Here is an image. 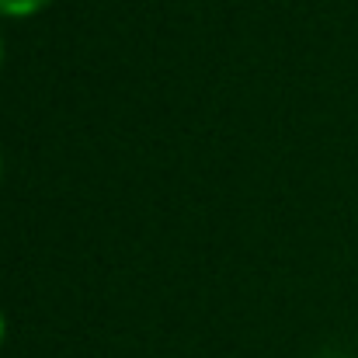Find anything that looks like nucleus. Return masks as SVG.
<instances>
[{"mask_svg": "<svg viewBox=\"0 0 358 358\" xmlns=\"http://www.w3.org/2000/svg\"><path fill=\"white\" fill-rule=\"evenodd\" d=\"M0 66H3V35H0Z\"/></svg>", "mask_w": 358, "mask_h": 358, "instance_id": "7ed1b4c3", "label": "nucleus"}, {"mask_svg": "<svg viewBox=\"0 0 358 358\" xmlns=\"http://www.w3.org/2000/svg\"><path fill=\"white\" fill-rule=\"evenodd\" d=\"M49 3H52V0H0V17L21 21V17H31V14L45 10Z\"/></svg>", "mask_w": 358, "mask_h": 358, "instance_id": "f257e3e1", "label": "nucleus"}, {"mask_svg": "<svg viewBox=\"0 0 358 358\" xmlns=\"http://www.w3.org/2000/svg\"><path fill=\"white\" fill-rule=\"evenodd\" d=\"M0 174H3V157H0Z\"/></svg>", "mask_w": 358, "mask_h": 358, "instance_id": "20e7f679", "label": "nucleus"}, {"mask_svg": "<svg viewBox=\"0 0 358 358\" xmlns=\"http://www.w3.org/2000/svg\"><path fill=\"white\" fill-rule=\"evenodd\" d=\"M3 338H7V320H3V313H0V348H3Z\"/></svg>", "mask_w": 358, "mask_h": 358, "instance_id": "f03ea898", "label": "nucleus"}]
</instances>
